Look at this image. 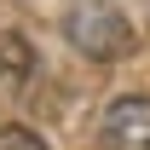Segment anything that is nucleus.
Masks as SVG:
<instances>
[{
	"label": "nucleus",
	"instance_id": "nucleus-1",
	"mask_svg": "<svg viewBox=\"0 0 150 150\" xmlns=\"http://www.w3.org/2000/svg\"><path fill=\"white\" fill-rule=\"evenodd\" d=\"M64 40H69L81 58H93V64H115V58H127L133 46H139L133 23L115 12L110 0H81V6H69Z\"/></svg>",
	"mask_w": 150,
	"mask_h": 150
},
{
	"label": "nucleus",
	"instance_id": "nucleus-2",
	"mask_svg": "<svg viewBox=\"0 0 150 150\" xmlns=\"http://www.w3.org/2000/svg\"><path fill=\"white\" fill-rule=\"evenodd\" d=\"M104 144L110 150H150V98L121 93L104 110Z\"/></svg>",
	"mask_w": 150,
	"mask_h": 150
},
{
	"label": "nucleus",
	"instance_id": "nucleus-3",
	"mask_svg": "<svg viewBox=\"0 0 150 150\" xmlns=\"http://www.w3.org/2000/svg\"><path fill=\"white\" fill-rule=\"evenodd\" d=\"M0 69H6V81L18 87V81H29V69H35V58H29V46H23L18 35H0Z\"/></svg>",
	"mask_w": 150,
	"mask_h": 150
},
{
	"label": "nucleus",
	"instance_id": "nucleus-4",
	"mask_svg": "<svg viewBox=\"0 0 150 150\" xmlns=\"http://www.w3.org/2000/svg\"><path fill=\"white\" fill-rule=\"evenodd\" d=\"M0 150H52V144L29 127H0Z\"/></svg>",
	"mask_w": 150,
	"mask_h": 150
}]
</instances>
